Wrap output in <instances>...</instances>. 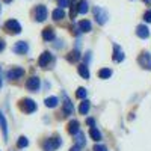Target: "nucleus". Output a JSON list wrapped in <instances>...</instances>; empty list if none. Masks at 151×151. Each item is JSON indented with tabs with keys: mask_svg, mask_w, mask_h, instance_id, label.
Here are the masks:
<instances>
[{
	"mask_svg": "<svg viewBox=\"0 0 151 151\" xmlns=\"http://www.w3.org/2000/svg\"><path fill=\"white\" fill-rule=\"evenodd\" d=\"M20 109L24 112V113H32L36 110V103L30 98H24L20 101Z\"/></svg>",
	"mask_w": 151,
	"mask_h": 151,
	"instance_id": "nucleus-1",
	"label": "nucleus"
},
{
	"mask_svg": "<svg viewBox=\"0 0 151 151\" xmlns=\"http://www.w3.org/2000/svg\"><path fill=\"white\" fill-rule=\"evenodd\" d=\"M92 14L97 20L98 24H104L107 21V14H106V11L103 8H100V6H94L92 8Z\"/></svg>",
	"mask_w": 151,
	"mask_h": 151,
	"instance_id": "nucleus-2",
	"label": "nucleus"
},
{
	"mask_svg": "<svg viewBox=\"0 0 151 151\" xmlns=\"http://www.w3.org/2000/svg\"><path fill=\"white\" fill-rule=\"evenodd\" d=\"M5 29H6V32H9V33H20L21 32V24L17 21V20H8L6 23H5Z\"/></svg>",
	"mask_w": 151,
	"mask_h": 151,
	"instance_id": "nucleus-3",
	"label": "nucleus"
},
{
	"mask_svg": "<svg viewBox=\"0 0 151 151\" xmlns=\"http://www.w3.org/2000/svg\"><path fill=\"white\" fill-rule=\"evenodd\" d=\"M60 147V139L59 137H52L44 142V151H55L56 148Z\"/></svg>",
	"mask_w": 151,
	"mask_h": 151,
	"instance_id": "nucleus-4",
	"label": "nucleus"
},
{
	"mask_svg": "<svg viewBox=\"0 0 151 151\" xmlns=\"http://www.w3.org/2000/svg\"><path fill=\"white\" fill-rule=\"evenodd\" d=\"M47 18V8L45 6H42V5H38L36 8H35V20L36 21H44Z\"/></svg>",
	"mask_w": 151,
	"mask_h": 151,
	"instance_id": "nucleus-5",
	"label": "nucleus"
},
{
	"mask_svg": "<svg viewBox=\"0 0 151 151\" xmlns=\"http://www.w3.org/2000/svg\"><path fill=\"white\" fill-rule=\"evenodd\" d=\"M12 50H14V53H17V55H26L29 52V45L24 41H18V42H15V45H14Z\"/></svg>",
	"mask_w": 151,
	"mask_h": 151,
	"instance_id": "nucleus-6",
	"label": "nucleus"
},
{
	"mask_svg": "<svg viewBox=\"0 0 151 151\" xmlns=\"http://www.w3.org/2000/svg\"><path fill=\"white\" fill-rule=\"evenodd\" d=\"M139 64L141 67H144L145 70H151V55L148 52H144L139 56Z\"/></svg>",
	"mask_w": 151,
	"mask_h": 151,
	"instance_id": "nucleus-7",
	"label": "nucleus"
},
{
	"mask_svg": "<svg viewBox=\"0 0 151 151\" xmlns=\"http://www.w3.org/2000/svg\"><path fill=\"white\" fill-rule=\"evenodd\" d=\"M52 60H53V56L50 55V52H44L40 56V59H38V64H40V67H42V68H47Z\"/></svg>",
	"mask_w": 151,
	"mask_h": 151,
	"instance_id": "nucleus-8",
	"label": "nucleus"
},
{
	"mask_svg": "<svg viewBox=\"0 0 151 151\" xmlns=\"http://www.w3.org/2000/svg\"><path fill=\"white\" fill-rule=\"evenodd\" d=\"M23 74H24V70L20 68V67H15V68H12V70H9L6 73V77L11 79V80H14V79H20Z\"/></svg>",
	"mask_w": 151,
	"mask_h": 151,
	"instance_id": "nucleus-9",
	"label": "nucleus"
},
{
	"mask_svg": "<svg viewBox=\"0 0 151 151\" xmlns=\"http://www.w3.org/2000/svg\"><path fill=\"white\" fill-rule=\"evenodd\" d=\"M26 88L29 91H38L40 89V79L38 77H30L26 82Z\"/></svg>",
	"mask_w": 151,
	"mask_h": 151,
	"instance_id": "nucleus-10",
	"label": "nucleus"
},
{
	"mask_svg": "<svg viewBox=\"0 0 151 151\" xmlns=\"http://www.w3.org/2000/svg\"><path fill=\"white\" fill-rule=\"evenodd\" d=\"M113 60L115 62H122L124 60V52L121 50V47L118 44L113 45Z\"/></svg>",
	"mask_w": 151,
	"mask_h": 151,
	"instance_id": "nucleus-11",
	"label": "nucleus"
},
{
	"mask_svg": "<svg viewBox=\"0 0 151 151\" xmlns=\"http://www.w3.org/2000/svg\"><path fill=\"white\" fill-rule=\"evenodd\" d=\"M80 132V125H79V121L77 119H71L70 124H68V133L70 134H77Z\"/></svg>",
	"mask_w": 151,
	"mask_h": 151,
	"instance_id": "nucleus-12",
	"label": "nucleus"
},
{
	"mask_svg": "<svg viewBox=\"0 0 151 151\" xmlns=\"http://www.w3.org/2000/svg\"><path fill=\"white\" fill-rule=\"evenodd\" d=\"M0 129L3 132V136H5V141H8V124H6V119L3 116L2 110H0Z\"/></svg>",
	"mask_w": 151,
	"mask_h": 151,
	"instance_id": "nucleus-13",
	"label": "nucleus"
},
{
	"mask_svg": "<svg viewBox=\"0 0 151 151\" xmlns=\"http://www.w3.org/2000/svg\"><path fill=\"white\" fill-rule=\"evenodd\" d=\"M79 59H80V52L79 50H73V52L68 53V56H67V60L71 62V64H76Z\"/></svg>",
	"mask_w": 151,
	"mask_h": 151,
	"instance_id": "nucleus-14",
	"label": "nucleus"
},
{
	"mask_svg": "<svg viewBox=\"0 0 151 151\" xmlns=\"http://www.w3.org/2000/svg\"><path fill=\"white\" fill-rule=\"evenodd\" d=\"M136 33H137V36H139V38H144V40L150 36V30H148L147 26H137Z\"/></svg>",
	"mask_w": 151,
	"mask_h": 151,
	"instance_id": "nucleus-15",
	"label": "nucleus"
},
{
	"mask_svg": "<svg viewBox=\"0 0 151 151\" xmlns=\"http://www.w3.org/2000/svg\"><path fill=\"white\" fill-rule=\"evenodd\" d=\"M89 107H91V103L88 101V100H83V101L80 103V107H79V112L82 113V115H86L88 112H89Z\"/></svg>",
	"mask_w": 151,
	"mask_h": 151,
	"instance_id": "nucleus-16",
	"label": "nucleus"
},
{
	"mask_svg": "<svg viewBox=\"0 0 151 151\" xmlns=\"http://www.w3.org/2000/svg\"><path fill=\"white\" fill-rule=\"evenodd\" d=\"M44 103H45L47 107H56L59 104V98L58 97H48V98H45Z\"/></svg>",
	"mask_w": 151,
	"mask_h": 151,
	"instance_id": "nucleus-17",
	"label": "nucleus"
},
{
	"mask_svg": "<svg viewBox=\"0 0 151 151\" xmlns=\"http://www.w3.org/2000/svg\"><path fill=\"white\" fill-rule=\"evenodd\" d=\"M79 29H80L82 32H89V30H91V21H89V20H82V21L79 23Z\"/></svg>",
	"mask_w": 151,
	"mask_h": 151,
	"instance_id": "nucleus-18",
	"label": "nucleus"
},
{
	"mask_svg": "<svg viewBox=\"0 0 151 151\" xmlns=\"http://www.w3.org/2000/svg\"><path fill=\"white\" fill-rule=\"evenodd\" d=\"M42 38L45 41H53L55 40V32H53V29H45L44 32H42Z\"/></svg>",
	"mask_w": 151,
	"mask_h": 151,
	"instance_id": "nucleus-19",
	"label": "nucleus"
},
{
	"mask_svg": "<svg viewBox=\"0 0 151 151\" xmlns=\"http://www.w3.org/2000/svg\"><path fill=\"white\" fill-rule=\"evenodd\" d=\"M79 74L82 76L83 79H89V71H88L86 64H80L79 65Z\"/></svg>",
	"mask_w": 151,
	"mask_h": 151,
	"instance_id": "nucleus-20",
	"label": "nucleus"
},
{
	"mask_svg": "<svg viewBox=\"0 0 151 151\" xmlns=\"http://www.w3.org/2000/svg\"><path fill=\"white\" fill-rule=\"evenodd\" d=\"M73 110H74L73 103L70 101V98H67V97H65V101H64V112H65V113H68V115H71Z\"/></svg>",
	"mask_w": 151,
	"mask_h": 151,
	"instance_id": "nucleus-21",
	"label": "nucleus"
},
{
	"mask_svg": "<svg viewBox=\"0 0 151 151\" xmlns=\"http://www.w3.org/2000/svg\"><path fill=\"white\" fill-rule=\"evenodd\" d=\"M65 17V12H64V9H60V8H58V9H55L53 11V20L56 21V20H62Z\"/></svg>",
	"mask_w": 151,
	"mask_h": 151,
	"instance_id": "nucleus-22",
	"label": "nucleus"
},
{
	"mask_svg": "<svg viewBox=\"0 0 151 151\" xmlns=\"http://www.w3.org/2000/svg\"><path fill=\"white\" fill-rule=\"evenodd\" d=\"M89 134H91V137L94 141H101V133H100L95 127H91V130H89Z\"/></svg>",
	"mask_w": 151,
	"mask_h": 151,
	"instance_id": "nucleus-23",
	"label": "nucleus"
},
{
	"mask_svg": "<svg viewBox=\"0 0 151 151\" xmlns=\"http://www.w3.org/2000/svg\"><path fill=\"white\" fill-rule=\"evenodd\" d=\"M98 76H100V79H109L110 76H112V70H109V68H103V70H100V71H98Z\"/></svg>",
	"mask_w": 151,
	"mask_h": 151,
	"instance_id": "nucleus-24",
	"label": "nucleus"
},
{
	"mask_svg": "<svg viewBox=\"0 0 151 151\" xmlns=\"http://www.w3.org/2000/svg\"><path fill=\"white\" fill-rule=\"evenodd\" d=\"M74 136H76V145H77V147H83L85 145V136H83V133L79 132L77 134H74Z\"/></svg>",
	"mask_w": 151,
	"mask_h": 151,
	"instance_id": "nucleus-25",
	"label": "nucleus"
},
{
	"mask_svg": "<svg viewBox=\"0 0 151 151\" xmlns=\"http://www.w3.org/2000/svg\"><path fill=\"white\" fill-rule=\"evenodd\" d=\"M17 145H18V148H26V147L29 145V141H27V137L21 136L20 139H18V142H17Z\"/></svg>",
	"mask_w": 151,
	"mask_h": 151,
	"instance_id": "nucleus-26",
	"label": "nucleus"
},
{
	"mask_svg": "<svg viewBox=\"0 0 151 151\" xmlns=\"http://www.w3.org/2000/svg\"><path fill=\"white\" fill-rule=\"evenodd\" d=\"M79 12H80V14H86V12H88V2H86V0H83V2L79 3Z\"/></svg>",
	"mask_w": 151,
	"mask_h": 151,
	"instance_id": "nucleus-27",
	"label": "nucleus"
},
{
	"mask_svg": "<svg viewBox=\"0 0 151 151\" xmlns=\"http://www.w3.org/2000/svg\"><path fill=\"white\" fill-rule=\"evenodd\" d=\"M76 95H77V98L85 100V98H86V89H85V88H79L77 92H76Z\"/></svg>",
	"mask_w": 151,
	"mask_h": 151,
	"instance_id": "nucleus-28",
	"label": "nucleus"
},
{
	"mask_svg": "<svg viewBox=\"0 0 151 151\" xmlns=\"http://www.w3.org/2000/svg\"><path fill=\"white\" fill-rule=\"evenodd\" d=\"M58 2H59L60 9H62V8H68V6L71 5V0H58Z\"/></svg>",
	"mask_w": 151,
	"mask_h": 151,
	"instance_id": "nucleus-29",
	"label": "nucleus"
},
{
	"mask_svg": "<svg viewBox=\"0 0 151 151\" xmlns=\"http://www.w3.org/2000/svg\"><path fill=\"white\" fill-rule=\"evenodd\" d=\"M144 20H145L147 23H151V9H148L145 14H144Z\"/></svg>",
	"mask_w": 151,
	"mask_h": 151,
	"instance_id": "nucleus-30",
	"label": "nucleus"
},
{
	"mask_svg": "<svg viewBox=\"0 0 151 151\" xmlns=\"http://www.w3.org/2000/svg\"><path fill=\"white\" fill-rule=\"evenodd\" d=\"M94 151H107V148L104 145H95L94 147Z\"/></svg>",
	"mask_w": 151,
	"mask_h": 151,
	"instance_id": "nucleus-31",
	"label": "nucleus"
},
{
	"mask_svg": "<svg viewBox=\"0 0 151 151\" xmlns=\"http://www.w3.org/2000/svg\"><path fill=\"white\" fill-rule=\"evenodd\" d=\"M89 60H91V52H88V53L85 55V62L88 64V62H89Z\"/></svg>",
	"mask_w": 151,
	"mask_h": 151,
	"instance_id": "nucleus-32",
	"label": "nucleus"
},
{
	"mask_svg": "<svg viewBox=\"0 0 151 151\" xmlns=\"http://www.w3.org/2000/svg\"><path fill=\"white\" fill-rule=\"evenodd\" d=\"M86 124H88V125H92V127H94V124H95V121H94L92 118H88V119H86Z\"/></svg>",
	"mask_w": 151,
	"mask_h": 151,
	"instance_id": "nucleus-33",
	"label": "nucleus"
},
{
	"mask_svg": "<svg viewBox=\"0 0 151 151\" xmlns=\"http://www.w3.org/2000/svg\"><path fill=\"white\" fill-rule=\"evenodd\" d=\"M3 50H5V42L0 40V52H3Z\"/></svg>",
	"mask_w": 151,
	"mask_h": 151,
	"instance_id": "nucleus-34",
	"label": "nucleus"
},
{
	"mask_svg": "<svg viewBox=\"0 0 151 151\" xmlns=\"http://www.w3.org/2000/svg\"><path fill=\"white\" fill-rule=\"evenodd\" d=\"M70 151H80V147H77V145H76V147H73Z\"/></svg>",
	"mask_w": 151,
	"mask_h": 151,
	"instance_id": "nucleus-35",
	"label": "nucleus"
},
{
	"mask_svg": "<svg viewBox=\"0 0 151 151\" xmlns=\"http://www.w3.org/2000/svg\"><path fill=\"white\" fill-rule=\"evenodd\" d=\"M3 2H6V3H9V2H12V0H3Z\"/></svg>",
	"mask_w": 151,
	"mask_h": 151,
	"instance_id": "nucleus-36",
	"label": "nucleus"
},
{
	"mask_svg": "<svg viewBox=\"0 0 151 151\" xmlns=\"http://www.w3.org/2000/svg\"><path fill=\"white\" fill-rule=\"evenodd\" d=\"M0 88H2V79H0Z\"/></svg>",
	"mask_w": 151,
	"mask_h": 151,
	"instance_id": "nucleus-37",
	"label": "nucleus"
},
{
	"mask_svg": "<svg viewBox=\"0 0 151 151\" xmlns=\"http://www.w3.org/2000/svg\"><path fill=\"white\" fill-rule=\"evenodd\" d=\"M0 11H2V6H0Z\"/></svg>",
	"mask_w": 151,
	"mask_h": 151,
	"instance_id": "nucleus-38",
	"label": "nucleus"
}]
</instances>
